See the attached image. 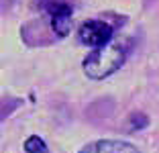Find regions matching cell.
I'll list each match as a JSON object with an SVG mask.
<instances>
[{"instance_id": "4", "label": "cell", "mask_w": 159, "mask_h": 153, "mask_svg": "<svg viewBox=\"0 0 159 153\" xmlns=\"http://www.w3.org/2000/svg\"><path fill=\"white\" fill-rule=\"evenodd\" d=\"M80 153H141L137 147L125 141H94V143L86 145Z\"/></svg>"}, {"instance_id": "3", "label": "cell", "mask_w": 159, "mask_h": 153, "mask_svg": "<svg viewBox=\"0 0 159 153\" xmlns=\"http://www.w3.org/2000/svg\"><path fill=\"white\" fill-rule=\"evenodd\" d=\"M43 6L51 16V25H53L55 35L66 37L71 31V6L67 2H63V0H47Z\"/></svg>"}, {"instance_id": "5", "label": "cell", "mask_w": 159, "mask_h": 153, "mask_svg": "<svg viewBox=\"0 0 159 153\" xmlns=\"http://www.w3.org/2000/svg\"><path fill=\"white\" fill-rule=\"evenodd\" d=\"M25 149H27V153H47L45 141L39 139L37 135H33V137H29V139L25 141Z\"/></svg>"}, {"instance_id": "1", "label": "cell", "mask_w": 159, "mask_h": 153, "mask_svg": "<svg viewBox=\"0 0 159 153\" xmlns=\"http://www.w3.org/2000/svg\"><path fill=\"white\" fill-rule=\"evenodd\" d=\"M125 57H126L125 47L118 43H108L104 47L94 49L84 59V72L92 80H102L106 76L114 74L125 63Z\"/></svg>"}, {"instance_id": "2", "label": "cell", "mask_w": 159, "mask_h": 153, "mask_svg": "<svg viewBox=\"0 0 159 153\" xmlns=\"http://www.w3.org/2000/svg\"><path fill=\"white\" fill-rule=\"evenodd\" d=\"M80 41L90 47H104L112 39V27L106 21H86L80 27Z\"/></svg>"}]
</instances>
